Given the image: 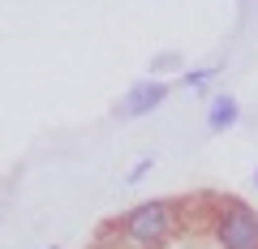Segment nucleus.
Segmentation results:
<instances>
[{
    "instance_id": "obj_2",
    "label": "nucleus",
    "mask_w": 258,
    "mask_h": 249,
    "mask_svg": "<svg viewBox=\"0 0 258 249\" xmlns=\"http://www.w3.org/2000/svg\"><path fill=\"white\" fill-rule=\"evenodd\" d=\"M220 245L224 249H258V215L249 206H241L237 198H228L220 215Z\"/></svg>"
},
{
    "instance_id": "obj_3",
    "label": "nucleus",
    "mask_w": 258,
    "mask_h": 249,
    "mask_svg": "<svg viewBox=\"0 0 258 249\" xmlns=\"http://www.w3.org/2000/svg\"><path fill=\"white\" fill-rule=\"evenodd\" d=\"M164 99H168V86L164 82H138L134 91H129V99L120 103V116H142V112L159 108Z\"/></svg>"
},
{
    "instance_id": "obj_5",
    "label": "nucleus",
    "mask_w": 258,
    "mask_h": 249,
    "mask_svg": "<svg viewBox=\"0 0 258 249\" xmlns=\"http://www.w3.org/2000/svg\"><path fill=\"white\" fill-rule=\"evenodd\" d=\"M147 168H151V159H142V163H138V168H134V172H129V185H138V181H142V176H147Z\"/></svg>"
},
{
    "instance_id": "obj_6",
    "label": "nucleus",
    "mask_w": 258,
    "mask_h": 249,
    "mask_svg": "<svg viewBox=\"0 0 258 249\" xmlns=\"http://www.w3.org/2000/svg\"><path fill=\"white\" fill-rule=\"evenodd\" d=\"M254 185H258V172H254Z\"/></svg>"
},
{
    "instance_id": "obj_1",
    "label": "nucleus",
    "mask_w": 258,
    "mask_h": 249,
    "mask_svg": "<svg viewBox=\"0 0 258 249\" xmlns=\"http://www.w3.org/2000/svg\"><path fill=\"white\" fill-rule=\"evenodd\" d=\"M125 236L134 245H164L172 236V202H142L125 215Z\"/></svg>"
},
{
    "instance_id": "obj_4",
    "label": "nucleus",
    "mask_w": 258,
    "mask_h": 249,
    "mask_svg": "<svg viewBox=\"0 0 258 249\" xmlns=\"http://www.w3.org/2000/svg\"><path fill=\"white\" fill-rule=\"evenodd\" d=\"M237 116H241L237 99H232V95H215V99H211V112H207V125L220 133V129H232V125H237Z\"/></svg>"
}]
</instances>
